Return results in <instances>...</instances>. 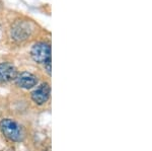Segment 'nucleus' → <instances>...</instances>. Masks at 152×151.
<instances>
[{"label":"nucleus","mask_w":152,"mask_h":151,"mask_svg":"<svg viewBox=\"0 0 152 151\" xmlns=\"http://www.w3.org/2000/svg\"><path fill=\"white\" fill-rule=\"evenodd\" d=\"M1 133L13 142H20L23 140L24 134L20 126L11 119H3L0 121Z\"/></svg>","instance_id":"f257e3e1"},{"label":"nucleus","mask_w":152,"mask_h":151,"mask_svg":"<svg viewBox=\"0 0 152 151\" xmlns=\"http://www.w3.org/2000/svg\"><path fill=\"white\" fill-rule=\"evenodd\" d=\"M31 55L34 61L39 64H46L51 61V47L50 45L44 42L36 43L31 47Z\"/></svg>","instance_id":"f03ea898"},{"label":"nucleus","mask_w":152,"mask_h":151,"mask_svg":"<svg viewBox=\"0 0 152 151\" xmlns=\"http://www.w3.org/2000/svg\"><path fill=\"white\" fill-rule=\"evenodd\" d=\"M33 28L28 21H19L15 23L11 30V36L16 41H23L28 39L31 34Z\"/></svg>","instance_id":"7ed1b4c3"},{"label":"nucleus","mask_w":152,"mask_h":151,"mask_svg":"<svg viewBox=\"0 0 152 151\" xmlns=\"http://www.w3.org/2000/svg\"><path fill=\"white\" fill-rule=\"evenodd\" d=\"M51 88L48 83H42L31 92V99L39 106L46 104L50 98Z\"/></svg>","instance_id":"20e7f679"},{"label":"nucleus","mask_w":152,"mask_h":151,"mask_svg":"<svg viewBox=\"0 0 152 151\" xmlns=\"http://www.w3.org/2000/svg\"><path fill=\"white\" fill-rule=\"evenodd\" d=\"M15 83L18 87L23 89H29L31 87L36 86L38 83V78L29 72H21L16 75L15 77Z\"/></svg>","instance_id":"39448f33"},{"label":"nucleus","mask_w":152,"mask_h":151,"mask_svg":"<svg viewBox=\"0 0 152 151\" xmlns=\"http://www.w3.org/2000/svg\"><path fill=\"white\" fill-rule=\"evenodd\" d=\"M18 71L10 63H0V83H6L15 79Z\"/></svg>","instance_id":"423d86ee"},{"label":"nucleus","mask_w":152,"mask_h":151,"mask_svg":"<svg viewBox=\"0 0 152 151\" xmlns=\"http://www.w3.org/2000/svg\"><path fill=\"white\" fill-rule=\"evenodd\" d=\"M44 66H45V69L48 72V74L51 75V61H49L46 64H44Z\"/></svg>","instance_id":"0eeeda50"}]
</instances>
